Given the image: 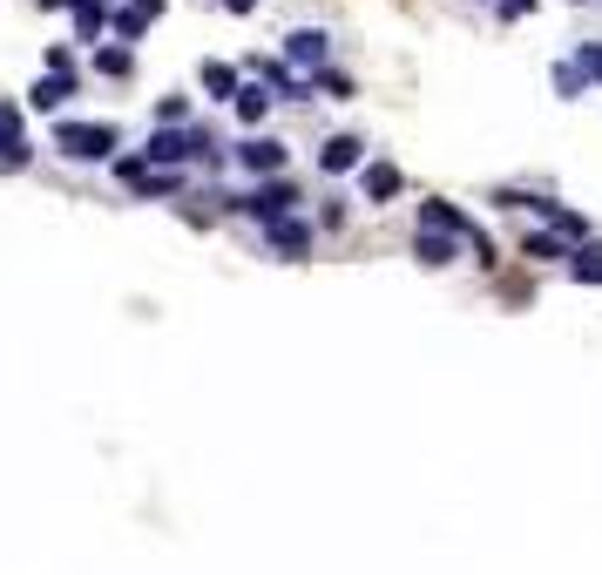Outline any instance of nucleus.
Segmentation results:
<instances>
[{
  "label": "nucleus",
  "instance_id": "obj_1",
  "mask_svg": "<svg viewBox=\"0 0 602 575\" xmlns=\"http://www.w3.org/2000/svg\"><path fill=\"white\" fill-rule=\"evenodd\" d=\"M115 123H55V149L68 163H102V157H115Z\"/></svg>",
  "mask_w": 602,
  "mask_h": 575
},
{
  "label": "nucleus",
  "instance_id": "obj_2",
  "mask_svg": "<svg viewBox=\"0 0 602 575\" xmlns=\"http://www.w3.org/2000/svg\"><path fill=\"white\" fill-rule=\"evenodd\" d=\"M196 157H211V136H204V129H156L143 163L163 170V163H196Z\"/></svg>",
  "mask_w": 602,
  "mask_h": 575
},
{
  "label": "nucleus",
  "instance_id": "obj_3",
  "mask_svg": "<svg viewBox=\"0 0 602 575\" xmlns=\"http://www.w3.org/2000/svg\"><path fill=\"white\" fill-rule=\"evenodd\" d=\"M0 163H8V170H21V163H27V136H21V108H14L8 95H0Z\"/></svg>",
  "mask_w": 602,
  "mask_h": 575
},
{
  "label": "nucleus",
  "instance_id": "obj_4",
  "mask_svg": "<svg viewBox=\"0 0 602 575\" xmlns=\"http://www.w3.org/2000/svg\"><path fill=\"white\" fill-rule=\"evenodd\" d=\"M285 48H292V61H298V68H326L332 34H326V27H298V34H285Z\"/></svg>",
  "mask_w": 602,
  "mask_h": 575
},
{
  "label": "nucleus",
  "instance_id": "obj_5",
  "mask_svg": "<svg viewBox=\"0 0 602 575\" xmlns=\"http://www.w3.org/2000/svg\"><path fill=\"white\" fill-rule=\"evenodd\" d=\"M292 204H298V197H292V183H271V189H258V197H245V210H251L258 223H277Z\"/></svg>",
  "mask_w": 602,
  "mask_h": 575
},
{
  "label": "nucleus",
  "instance_id": "obj_6",
  "mask_svg": "<svg viewBox=\"0 0 602 575\" xmlns=\"http://www.w3.org/2000/svg\"><path fill=\"white\" fill-rule=\"evenodd\" d=\"M413 251H420V264H454V230H433V223H420Z\"/></svg>",
  "mask_w": 602,
  "mask_h": 575
},
{
  "label": "nucleus",
  "instance_id": "obj_7",
  "mask_svg": "<svg viewBox=\"0 0 602 575\" xmlns=\"http://www.w3.org/2000/svg\"><path fill=\"white\" fill-rule=\"evenodd\" d=\"M237 157H245V170H285V142H271V136H251L245 149H237Z\"/></svg>",
  "mask_w": 602,
  "mask_h": 575
},
{
  "label": "nucleus",
  "instance_id": "obj_8",
  "mask_svg": "<svg viewBox=\"0 0 602 575\" xmlns=\"http://www.w3.org/2000/svg\"><path fill=\"white\" fill-rule=\"evenodd\" d=\"M264 238H271L277 251H285V257H298V251L311 244V230H305L298 217H277V223H264Z\"/></svg>",
  "mask_w": 602,
  "mask_h": 575
},
{
  "label": "nucleus",
  "instance_id": "obj_9",
  "mask_svg": "<svg viewBox=\"0 0 602 575\" xmlns=\"http://www.w3.org/2000/svg\"><path fill=\"white\" fill-rule=\"evenodd\" d=\"M68 95H75V74H48V82H34V89H27L34 108H61Z\"/></svg>",
  "mask_w": 602,
  "mask_h": 575
},
{
  "label": "nucleus",
  "instance_id": "obj_10",
  "mask_svg": "<svg viewBox=\"0 0 602 575\" xmlns=\"http://www.w3.org/2000/svg\"><path fill=\"white\" fill-rule=\"evenodd\" d=\"M318 163H326V170H352L359 163V136H332L326 149H318Z\"/></svg>",
  "mask_w": 602,
  "mask_h": 575
},
{
  "label": "nucleus",
  "instance_id": "obj_11",
  "mask_svg": "<svg viewBox=\"0 0 602 575\" xmlns=\"http://www.w3.org/2000/svg\"><path fill=\"white\" fill-rule=\"evenodd\" d=\"M102 27H109V8H95V0H75V34H82V42H95Z\"/></svg>",
  "mask_w": 602,
  "mask_h": 575
},
{
  "label": "nucleus",
  "instance_id": "obj_12",
  "mask_svg": "<svg viewBox=\"0 0 602 575\" xmlns=\"http://www.w3.org/2000/svg\"><path fill=\"white\" fill-rule=\"evenodd\" d=\"M359 183H366V197H393V189H399V170H393V163H366V176H359Z\"/></svg>",
  "mask_w": 602,
  "mask_h": 575
},
{
  "label": "nucleus",
  "instance_id": "obj_13",
  "mask_svg": "<svg viewBox=\"0 0 602 575\" xmlns=\"http://www.w3.org/2000/svg\"><path fill=\"white\" fill-rule=\"evenodd\" d=\"M264 108H271V95L251 82V89H237V115H245V123H264Z\"/></svg>",
  "mask_w": 602,
  "mask_h": 575
},
{
  "label": "nucleus",
  "instance_id": "obj_14",
  "mask_svg": "<svg viewBox=\"0 0 602 575\" xmlns=\"http://www.w3.org/2000/svg\"><path fill=\"white\" fill-rule=\"evenodd\" d=\"M204 89H211V95H237V74H230L224 61H211V68H204Z\"/></svg>",
  "mask_w": 602,
  "mask_h": 575
},
{
  "label": "nucleus",
  "instance_id": "obj_15",
  "mask_svg": "<svg viewBox=\"0 0 602 575\" xmlns=\"http://www.w3.org/2000/svg\"><path fill=\"white\" fill-rule=\"evenodd\" d=\"M521 251H529V257H561V238H529Z\"/></svg>",
  "mask_w": 602,
  "mask_h": 575
},
{
  "label": "nucleus",
  "instance_id": "obj_16",
  "mask_svg": "<svg viewBox=\"0 0 602 575\" xmlns=\"http://www.w3.org/2000/svg\"><path fill=\"white\" fill-rule=\"evenodd\" d=\"M95 68H102V74H129V55H123V48H109V55H102Z\"/></svg>",
  "mask_w": 602,
  "mask_h": 575
},
{
  "label": "nucleus",
  "instance_id": "obj_17",
  "mask_svg": "<svg viewBox=\"0 0 602 575\" xmlns=\"http://www.w3.org/2000/svg\"><path fill=\"white\" fill-rule=\"evenodd\" d=\"M576 278H602V251H582L576 257Z\"/></svg>",
  "mask_w": 602,
  "mask_h": 575
},
{
  "label": "nucleus",
  "instance_id": "obj_18",
  "mask_svg": "<svg viewBox=\"0 0 602 575\" xmlns=\"http://www.w3.org/2000/svg\"><path fill=\"white\" fill-rule=\"evenodd\" d=\"M501 14H529V0H501Z\"/></svg>",
  "mask_w": 602,
  "mask_h": 575
},
{
  "label": "nucleus",
  "instance_id": "obj_19",
  "mask_svg": "<svg viewBox=\"0 0 602 575\" xmlns=\"http://www.w3.org/2000/svg\"><path fill=\"white\" fill-rule=\"evenodd\" d=\"M95 8H109V0H95Z\"/></svg>",
  "mask_w": 602,
  "mask_h": 575
}]
</instances>
